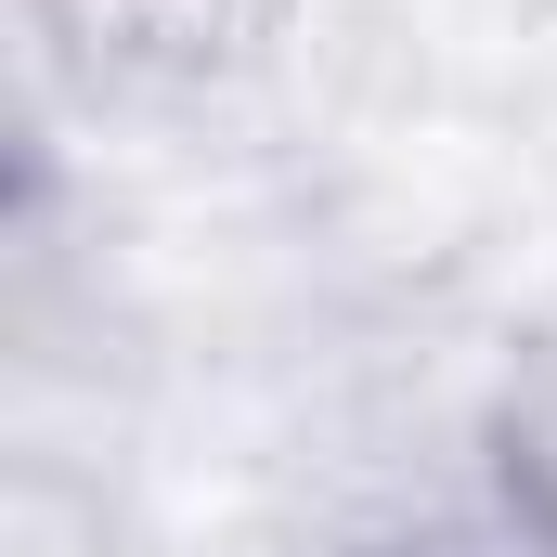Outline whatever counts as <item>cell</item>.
Instances as JSON below:
<instances>
[{"label":"cell","instance_id":"cell-1","mask_svg":"<svg viewBox=\"0 0 557 557\" xmlns=\"http://www.w3.org/2000/svg\"><path fill=\"white\" fill-rule=\"evenodd\" d=\"M221 26H234V0H91L78 13V52L117 65V78H143V65H208Z\"/></svg>","mask_w":557,"mask_h":557},{"label":"cell","instance_id":"cell-2","mask_svg":"<svg viewBox=\"0 0 557 557\" xmlns=\"http://www.w3.org/2000/svg\"><path fill=\"white\" fill-rule=\"evenodd\" d=\"M506 506L557 545V350L506 389Z\"/></svg>","mask_w":557,"mask_h":557}]
</instances>
